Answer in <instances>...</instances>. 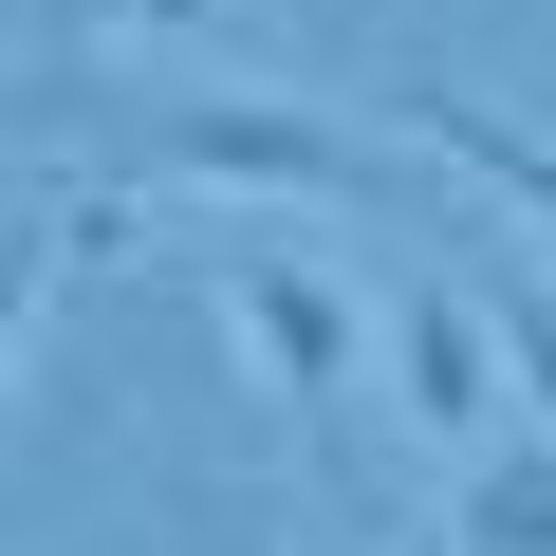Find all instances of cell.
<instances>
[{"instance_id": "cell-1", "label": "cell", "mask_w": 556, "mask_h": 556, "mask_svg": "<svg viewBox=\"0 0 556 556\" xmlns=\"http://www.w3.org/2000/svg\"><path fill=\"white\" fill-rule=\"evenodd\" d=\"M204 298H223L241 371H260L278 408H298L316 445L353 427V390H371V298H353L334 260H298V241H223V260H204Z\"/></svg>"}, {"instance_id": "cell-2", "label": "cell", "mask_w": 556, "mask_h": 556, "mask_svg": "<svg viewBox=\"0 0 556 556\" xmlns=\"http://www.w3.org/2000/svg\"><path fill=\"white\" fill-rule=\"evenodd\" d=\"M371 371L427 445H501L519 390H501V316H482V278H390V316H371Z\"/></svg>"}, {"instance_id": "cell-3", "label": "cell", "mask_w": 556, "mask_h": 556, "mask_svg": "<svg viewBox=\"0 0 556 556\" xmlns=\"http://www.w3.org/2000/svg\"><path fill=\"white\" fill-rule=\"evenodd\" d=\"M149 167L167 186H371V149H334L316 112H186Z\"/></svg>"}, {"instance_id": "cell-4", "label": "cell", "mask_w": 556, "mask_h": 556, "mask_svg": "<svg viewBox=\"0 0 556 556\" xmlns=\"http://www.w3.org/2000/svg\"><path fill=\"white\" fill-rule=\"evenodd\" d=\"M445 556H556V445H482L445 501Z\"/></svg>"}, {"instance_id": "cell-5", "label": "cell", "mask_w": 556, "mask_h": 556, "mask_svg": "<svg viewBox=\"0 0 556 556\" xmlns=\"http://www.w3.org/2000/svg\"><path fill=\"white\" fill-rule=\"evenodd\" d=\"M408 130H427L445 167H482V186H501V204H519V223L556 241V149H538L519 112H482V93H408Z\"/></svg>"}, {"instance_id": "cell-6", "label": "cell", "mask_w": 556, "mask_h": 556, "mask_svg": "<svg viewBox=\"0 0 556 556\" xmlns=\"http://www.w3.org/2000/svg\"><path fill=\"white\" fill-rule=\"evenodd\" d=\"M482 316H501V390H519L538 445H556V298H538V278H482Z\"/></svg>"}, {"instance_id": "cell-7", "label": "cell", "mask_w": 556, "mask_h": 556, "mask_svg": "<svg viewBox=\"0 0 556 556\" xmlns=\"http://www.w3.org/2000/svg\"><path fill=\"white\" fill-rule=\"evenodd\" d=\"M56 278H75L56 223H38V241H0V390H20V353H38V316H56Z\"/></svg>"}, {"instance_id": "cell-8", "label": "cell", "mask_w": 556, "mask_h": 556, "mask_svg": "<svg viewBox=\"0 0 556 556\" xmlns=\"http://www.w3.org/2000/svg\"><path fill=\"white\" fill-rule=\"evenodd\" d=\"M223 0H93V38H204Z\"/></svg>"}]
</instances>
